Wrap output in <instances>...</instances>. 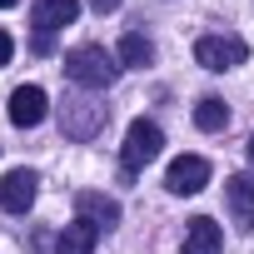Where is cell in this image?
<instances>
[{
  "label": "cell",
  "instance_id": "obj_1",
  "mask_svg": "<svg viewBox=\"0 0 254 254\" xmlns=\"http://www.w3.org/2000/svg\"><path fill=\"white\" fill-rule=\"evenodd\" d=\"M65 75H70L80 90H110V85L120 80V65H115V55H110L105 45H75V50L65 55Z\"/></svg>",
  "mask_w": 254,
  "mask_h": 254
},
{
  "label": "cell",
  "instance_id": "obj_2",
  "mask_svg": "<svg viewBox=\"0 0 254 254\" xmlns=\"http://www.w3.org/2000/svg\"><path fill=\"white\" fill-rule=\"evenodd\" d=\"M105 125H110V105H100V100H90V95H70V100L60 105V130H65L70 140H95Z\"/></svg>",
  "mask_w": 254,
  "mask_h": 254
},
{
  "label": "cell",
  "instance_id": "obj_3",
  "mask_svg": "<svg viewBox=\"0 0 254 254\" xmlns=\"http://www.w3.org/2000/svg\"><path fill=\"white\" fill-rule=\"evenodd\" d=\"M160 150H165L160 125H155V120H135L130 130H125V150H120V165H125V175H140L150 160H160Z\"/></svg>",
  "mask_w": 254,
  "mask_h": 254
},
{
  "label": "cell",
  "instance_id": "obj_4",
  "mask_svg": "<svg viewBox=\"0 0 254 254\" xmlns=\"http://www.w3.org/2000/svg\"><path fill=\"white\" fill-rule=\"evenodd\" d=\"M194 60H199L204 70L224 75V70H234V65L249 60V45H244L239 35H199V40H194Z\"/></svg>",
  "mask_w": 254,
  "mask_h": 254
},
{
  "label": "cell",
  "instance_id": "obj_5",
  "mask_svg": "<svg viewBox=\"0 0 254 254\" xmlns=\"http://www.w3.org/2000/svg\"><path fill=\"white\" fill-rule=\"evenodd\" d=\"M40 194V175L35 170H10V175H0V209L5 214H25Z\"/></svg>",
  "mask_w": 254,
  "mask_h": 254
},
{
  "label": "cell",
  "instance_id": "obj_6",
  "mask_svg": "<svg viewBox=\"0 0 254 254\" xmlns=\"http://www.w3.org/2000/svg\"><path fill=\"white\" fill-rule=\"evenodd\" d=\"M165 185H170V194H199L209 185V160L204 155H180L165 170Z\"/></svg>",
  "mask_w": 254,
  "mask_h": 254
},
{
  "label": "cell",
  "instance_id": "obj_7",
  "mask_svg": "<svg viewBox=\"0 0 254 254\" xmlns=\"http://www.w3.org/2000/svg\"><path fill=\"white\" fill-rule=\"evenodd\" d=\"M45 115H50V100H45L40 85H20V90L10 95V125H20V130H35Z\"/></svg>",
  "mask_w": 254,
  "mask_h": 254
},
{
  "label": "cell",
  "instance_id": "obj_8",
  "mask_svg": "<svg viewBox=\"0 0 254 254\" xmlns=\"http://www.w3.org/2000/svg\"><path fill=\"white\" fill-rule=\"evenodd\" d=\"M75 15H80V0H35L30 25H35V35H55V30L75 25Z\"/></svg>",
  "mask_w": 254,
  "mask_h": 254
},
{
  "label": "cell",
  "instance_id": "obj_9",
  "mask_svg": "<svg viewBox=\"0 0 254 254\" xmlns=\"http://www.w3.org/2000/svg\"><path fill=\"white\" fill-rule=\"evenodd\" d=\"M75 214H80V219H90L100 234L120 224V204H115L110 194H95V190H80V194H75Z\"/></svg>",
  "mask_w": 254,
  "mask_h": 254
},
{
  "label": "cell",
  "instance_id": "obj_10",
  "mask_svg": "<svg viewBox=\"0 0 254 254\" xmlns=\"http://www.w3.org/2000/svg\"><path fill=\"white\" fill-rule=\"evenodd\" d=\"M95 244H100V229H95L90 219H80V214H75V224H65V229H60L55 254H95Z\"/></svg>",
  "mask_w": 254,
  "mask_h": 254
},
{
  "label": "cell",
  "instance_id": "obj_11",
  "mask_svg": "<svg viewBox=\"0 0 254 254\" xmlns=\"http://www.w3.org/2000/svg\"><path fill=\"white\" fill-rule=\"evenodd\" d=\"M224 249V234H219V224L214 219H190V229H185V254H219Z\"/></svg>",
  "mask_w": 254,
  "mask_h": 254
},
{
  "label": "cell",
  "instance_id": "obj_12",
  "mask_svg": "<svg viewBox=\"0 0 254 254\" xmlns=\"http://www.w3.org/2000/svg\"><path fill=\"white\" fill-rule=\"evenodd\" d=\"M120 65H130V70H145V65H155V45L140 35V30H130L120 40Z\"/></svg>",
  "mask_w": 254,
  "mask_h": 254
},
{
  "label": "cell",
  "instance_id": "obj_13",
  "mask_svg": "<svg viewBox=\"0 0 254 254\" xmlns=\"http://www.w3.org/2000/svg\"><path fill=\"white\" fill-rule=\"evenodd\" d=\"M194 125H199V130H224V125H229V105L219 100V95H204L199 105H194Z\"/></svg>",
  "mask_w": 254,
  "mask_h": 254
},
{
  "label": "cell",
  "instance_id": "obj_14",
  "mask_svg": "<svg viewBox=\"0 0 254 254\" xmlns=\"http://www.w3.org/2000/svg\"><path fill=\"white\" fill-rule=\"evenodd\" d=\"M224 194H229V204H234V209L244 214V224L254 229V214H249V204H254V175H234Z\"/></svg>",
  "mask_w": 254,
  "mask_h": 254
},
{
  "label": "cell",
  "instance_id": "obj_15",
  "mask_svg": "<svg viewBox=\"0 0 254 254\" xmlns=\"http://www.w3.org/2000/svg\"><path fill=\"white\" fill-rule=\"evenodd\" d=\"M10 55H15V45H10V35L0 30V65H10Z\"/></svg>",
  "mask_w": 254,
  "mask_h": 254
},
{
  "label": "cell",
  "instance_id": "obj_16",
  "mask_svg": "<svg viewBox=\"0 0 254 254\" xmlns=\"http://www.w3.org/2000/svg\"><path fill=\"white\" fill-rule=\"evenodd\" d=\"M90 10L95 15H110V10H120V0H90Z\"/></svg>",
  "mask_w": 254,
  "mask_h": 254
},
{
  "label": "cell",
  "instance_id": "obj_17",
  "mask_svg": "<svg viewBox=\"0 0 254 254\" xmlns=\"http://www.w3.org/2000/svg\"><path fill=\"white\" fill-rule=\"evenodd\" d=\"M10 5H15V0H0V10H10Z\"/></svg>",
  "mask_w": 254,
  "mask_h": 254
},
{
  "label": "cell",
  "instance_id": "obj_18",
  "mask_svg": "<svg viewBox=\"0 0 254 254\" xmlns=\"http://www.w3.org/2000/svg\"><path fill=\"white\" fill-rule=\"evenodd\" d=\"M249 155H254V135H249Z\"/></svg>",
  "mask_w": 254,
  "mask_h": 254
}]
</instances>
